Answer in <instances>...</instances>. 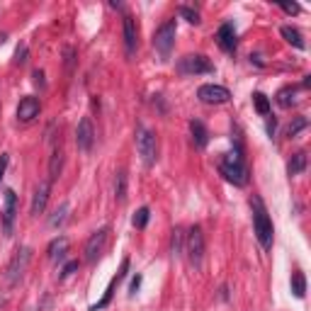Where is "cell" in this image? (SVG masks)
Segmentation results:
<instances>
[{"instance_id":"6","label":"cell","mask_w":311,"mask_h":311,"mask_svg":"<svg viewBox=\"0 0 311 311\" xmlns=\"http://www.w3.org/2000/svg\"><path fill=\"white\" fill-rule=\"evenodd\" d=\"M175 34H177L175 20H165L161 27L156 29L153 46H156V51H158L163 58H168V56H170V51H173V46H175Z\"/></svg>"},{"instance_id":"13","label":"cell","mask_w":311,"mask_h":311,"mask_svg":"<svg viewBox=\"0 0 311 311\" xmlns=\"http://www.w3.org/2000/svg\"><path fill=\"white\" fill-rule=\"evenodd\" d=\"M127 270H129V258H124V260H122V268H119V272H117V275L109 280V287L105 289V297L100 299L97 304H93V306H90V311H100V309H105V306H109V301H112V294H114L117 284H119L124 277H127Z\"/></svg>"},{"instance_id":"27","label":"cell","mask_w":311,"mask_h":311,"mask_svg":"<svg viewBox=\"0 0 311 311\" xmlns=\"http://www.w3.org/2000/svg\"><path fill=\"white\" fill-rule=\"evenodd\" d=\"M253 105H256L258 114H263V117L270 114V100H268L263 93H253Z\"/></svg>"},{"instance_id":"33","label":"cell","mask_w":311,"mask_h":311,"mask_svg":"<svg viewBox=\"0 0 311 311\" xmlns=\"http://www.w3.org/2000/svg\"><path fill=\"white\" fill-rule=\"evenodd\" d=\"M64 56H66V58H64V64H66V71H73V49H71V46H66V49H64Z\"/></svg>"},{"instance_id":"21","label":"cell","mask_w":311,"mask_h":311,"mask_svg":"<svg viewBox=\"0 0 311 311\" xmlns=\"http://www.w3.org/2000/svg\"><path fill=\"white\" fill-rule=\"evenodd\" d=\"M170 253L175 258H180L185 253V231L180 229V226L173 229V236H170Z\"/></svg>"},{"instance_id":"20","label":"cell","mask_w":311,"mask_h":311,"mask_svg":"<svg viewBox=\"0 0 311 311\" xmlns=\"http://www.w3.org/2000/svg\"><path fill=\"white\" fill-rule=\"evenodd\" d=\"M306 170V153L304 151H297L292 158H289V163H287V173L289 175H299V173H304Z\"/></svg>"},{"instance_id":"34","label":"cell","mask_w":311,"mask_h":311,"mask_svg":"<svg viewBox=\"0 0 311 311\" xmlns=\"http://www.w3.org/2000/svg\"><path fill=\"white\" fill-rule=\"evenodd\" d=\"M280 8H282V10H284V13H287V15H299V13H301V5H297V3H292V5H287V3H282Z\"/></svg>"},{"instance_id":"25","label":"cell","mask_w":311,"mask_h":311,"mask_svg":"<svg viewBox=\"0 0 311 311\" xmlns=\"http://www.w3.org/2000/svg\"><path fill=\"white\" fill-rule=\"evenodd\" d=\"M292 292H294V297L297 299H304L306 294V277H304V272H292Z\"/></svg>"},{"instance_id":"3","label":"cell","mask_w":311,"mask_h":311,"mask_svg":"<svg viewBox=\"0 0 311 311\" xmlns=\"http://www.w3.org/2000/svg\"><path fill=\"white\" fill-rule=\"evenodd\" d=\"M29 260H32V248L22 245L13 256V260L8 263V268H5V284H8V289H13V287L20 284V280L25 277V270H27Z\"/></svg>"},{"instance_id":"24","label":"cell","mask_w":311,"mask_h":311,"mask_svg":"<svg viewBox=\"0 0 311 311\" xmlns=\"http://www.w3.org/2000/svg\"><path fill=\"white\" fill-rule=\"evenodd\" d=\"M280 34H282L284 39L289 41L294 49H304V46H306V44H304V37H301V32L294 29V27H289V25H284V27L280 29Z\"/></svg>"},{"instance_id":"2","label":"cell","mask_w":311,"mask_h":311,"mask_svg":"<svg viewBox=\"0 0 311 311\" xmlns=\"http://www.w3.org/2000/svg\"><path fill=\"white\" fill-rule=\"evenodd\" d=\"M251 207H253V229H256L258 243L263 245L265 251H270L272 238H275V226H272V219L268 214V207H265V202L258 195H253Z\"/></svg>"},{"instance_id":"7","label":"cell","mask_w":311,"mask_h":311,"mask_svg":"<svg viewBox=\"0 0 311 311\" xmlns=\"http://www.w3.org/2000/svg\"><path fill=\"white\" fill-rule=\"evenodd\" d=\"M177 71L182 76H200V73H214V64L202 54H190L182 56L177 61Z\"/></svg>"},{"instance_id":"28","label":"cell","mask_w":311,"mask_h":311,"mask_svg":"<svg viewBox=\"0 0 311 311\" xmlns=\"http://www.w3.org/2000/svg\"><path fill=\"white\" fill-rule=\"evenodd\" d=\"M177 15H180L182 20H188L190 25H200V22H202V20H200V13L188 8V5H180V8H177Z\"/></svg>"},{"instance_id":"9","label":"cell","mask_w":311,"mask_h":311,"mask_svg":"<svg viewBox=\"0 0 311 311\" xmlns=\"http://www.w3.org/2000/svg\"><path fill=\"white\" fill-rule=\"evenodd\" d=\"M107 233L109 229L107 226H102V229H97L88 238V243H85V263H97V258L102 256V251H105V243H107Z\"/></svg>"},{"instance_id":"31","label":"cell","mask_w":311,"mask_h":311,"mask_svg":"<svg viewBox=\"0 0 311 311\" xmlns=\"http://www.w3.org/2000/svg\"><path fill=\"white\" fill-rule=\"evenodd\" d=\"M78 268H81V263H78V260H71V263H66V265H64V270L58 272V280H66V277H71V275L78 270Z\"/></svg>"},{"instance_id":"35","label":"cell","mask_w":311,"mask_h":311,"mask_svg":"<svg viewBox=\"0 0 311 311\" xmlns=\"http://www.w3.org/2000/svg\"><path fill=\"white\" fill-rule=\"evenodd\" d=\"M141 280H144L141 275H136L134 280H132V284H129V297H134L136 292H139V287H141Z\"/></svg>"},{"instance_id":"40","label":"cell","mask_w":311,"mask_h":311,"mask_svg":"<svg viewBox=\"0 0 311 311\" xmlns=\"http://www.w3.org/2000/svg\"><path fill=\"white\" fill-rule=\"evenodd\" d=\"M5 39H8V34H0V44H5Z\"/></svg>"},{"instance_id":"29","label":"cell","mask_w":311,"mask_h":311,"mask_svg":"<svg viewBox=\"0 0 311 311\" xmlns=\"http://www.w3.org/2000/svg\"><path fill=\"white\" fill-rule=\"evenodd\" d=\"M309 127V119L306 117H294L292 122H289V127H287V136H297L301 129H306Z\"/></svg>"},{"instance_id":"12","label":"cell","mask_w":311,"mask_h":311,"mask_svg":"<svg viewBox=\"0 0 311 311\" xmlns=\"http://www.w3.org/2000/svg\"><path fill=\"white\" fill-rule=\"evenodd\" d=\"M49 195H51V182H49V180H44V182H39V185L34 188V195H32V207H29V214H32V217H39V214H44L46 202H49Z\"/></svg>"},{"instance_id":"14","label":"cell","mask_w":311,"mask_h":311,"mask_svg":"<svg viewBox=\"0 0 311 311\" xmlns=\"http://www.w3.org/2000/svg\"><path fill=\"white\" fill-rule=\"evenodd\" d=\"M39 100L34 97V95H27V97H22L20 100V105H17V119L20 122H32L37 114H39Z\"/></svg>"},{"instance_id":"38","label":"cell","mask_w":311,"mask_h":311,"mask_svg":"<svg viewBox=\"0 0 311 311\" xmlns=\"http://www.w3.org/2000/svg\"><path fill=\"white\" fill-rule=\"evenodd\" d=\"M32 78H34V85H39V88H44V85H46V81H44V71H39V68L32 73Z\"/></svg>"},{"instance_id":"18","label":"cell","mask_w":311,"mask_h":311,"mask_svg":"<svg viewBox=\"0 0 311 311\" xmlns=\"http://www.w3.org/2000/svg\"><path fill=\"white\" fill-rule=\"evenodd\" d=\"M190 134H192V141H195L197 149H207V144H209V132H207V127H204L200 119H192V122H190Z\"/></svg>"},{"instance_id":"8","label":"cell","mask_w":311,"mask_h":311,"mask_svg":"<svg viewBox=\"0 0 311 311\" xmlns=\"http://www.w3.org/2000/svg\"><path fill=\"white\" fill-rule=\"evenodd\" d=\"M197 97L202 100L204 105H226L231 100V93H229V88H224V85L209 83V85H202L197 90Z\"/></svg>"},{"instance_id":"37","label":"cell","mask_w":311,"mask_h":311,"mask_svg":"<svg viewBox=\"0 0 311 311\" xmlns=\"http://www.w3.org/2000/svg\"><path fill=\"white\" fill-rule=\"evenodd\" d=\"M275 129H277V119L275 117H268V124H265V132H268V136H275Z\"/></svg>"},{"instance_id":"11","label":"cell","mask_w":311,"mask_h":311,"mask_svg":"<svg viewBox=\"0 0 311 311\" xmlns=\"http://www.w3.org/2000/svg\"><path fill=\"white\" fill-rule=\"evenodd\" d=\"M95 144V127L90 122V117H83L78 127H76V146L81 151H90Z\"/></svg>"},{"instance_id":"4","label":"cell","mask_w":311,"mask_h":311,"mask_svg":"<svg viewBox=\"0 0 311 311\" xmlns=\"http://www.w3.org/2000/svg\"><path fill=\"white\" fill-rule=\"evenodd\" d=\"M136 151L141 156L144 165H153L156 158H158V141H156V134L146 129L144 124L136 127Z\"/></svg>"},{"instance_id":"30","label":"cell","mask_w":311,"mask_h":311,"mask_svg":"<svg viewBox=\"0 0 311 311\" xmlns=\"http://www.w3.org/2000/svg\"><path fill=\"white\" fill-rule=\"evenodd\" d=\"M149 219H151V212H149V207H141L139 212L134 214V219H132V224H134L136 229H146V224H149Z\"/></svg>"},{"instance_id":"39","label":"cell","mask_w":311,"mask_h":311,"mask_svg":"<svg viewBox=\"0 0 311 311\" xmlns=\"http://www.w3.org/2000/svg\"><path fill=\"white\" fill-rule=\"evenodd\" d=\"M109 8H114V10H124L122 3H117V0H109Z\"/></svg>"},{"instance_id":"22","label":"cell","mask_w":311,"mask_h":311,"mask_svg":"<svg viewBox=\"0 0 311 311\" xmlns=\"http://www.w3.org/2000/svg\"><path fill=\"white\" fill-rule=\"evenodd\" d=\"M294 97H297V88H292V85H287V88H282L280 93L275 95V100H277V105H280V107H282V109H289V107H292V105L297 102Z\"/></svg>"},{"instance_id":"17","label":"cell","mask_w":311,"mask_h":311,"mask_svg":"<svg viewBox=\"0 0 311 311\" xmlns=\"http://www.w3.org/2000/svg\"><path fill=\"white\" fill-rule=\"evenodd\" d=\"M68 245H71V241H68L66 236H56L54 241L49 243V248H46V253H49V260L51 263H58V260H64L68 253Z\"/></svg>"},{"instance_id":"32","label":"cell","mask_w":311,"mask_h":311,"mask_svg":"<svg viewBox=\"0 0 311 311\" xmlns=\"http://www.w3.org/2000/svg\"><path fill=\"white\" fill-rule=\"evenodd\" d=\"M15 64H17V66L27 64V44H20V46H17V51H15Z\"/></svg>"},{"instance_id":"26","label":"cell","mask_w":311,"mask_h":311,"mask_svg":"<svg viewBox=\"0 0 311 311\" xmlns=\"http://www.w3.org/2000/svg\"><path fill=\"white\" fill-rule=\"evenodd\" d=\"M114 200L119 204L127 200V173L124 170H119L117 177H114Z\"/></svg>"},{"instance_id":"19","label":"cell","mask_w":311,"mask_h":311,"mask_svg":"<svg viewBox=\"0 0 311 311\" xmlns=\"http://www.w3.org/2000/svg\"><path fill=\"white\" fill-rule=\"evenodd\" d=\"M68 212H71V204H68V202H61L54 209V214L49 217V226H51V229L64 226V224H66V219H68Z\"/></svg>"},{"instance_id":"5","label":"cell","mask_w":311,"mask_h":311,"mask_svg":"<svg viewBox=\"0 0 311 311\" xmlns=\"http://www.w3.org/2000/svg\"><path fill=\"white\" fill-rule=\"evenodd\" d=\"M185 253L190 258V265L195 270H200L204 263V233L200 226H192L185 233Z\"/></svg>"},{"instance_id":"16","label":"cell","mask_w":311,"mask_h":311,"mask_svg":"<svg viewBox=\"0 0 311 311\" xmlns=\"http://www.w3.org/2000/svg\"><path fill=\"white\" fill-rule=\"evenodd\" d=\"M122 27H124V46H127V56H134V51H136V22H134L132 15H124Z\"/></svg>"},{"instance_id":"1","label":"cell","mask_w":311,"mask_h":311,"mask_svg":"<svg viewBox=\"0 0 311 311\" xmlns=\"http://www.w3.org/2000/svg\"><path fill=\"white\" fill-rule=\"evenodd\" d=\"M219 170H221V175L226 177L229 182H233L236 188H245V185H248L251 173H248V168H245V163H243V149H241V144H236L233 151L224 153V158L219 163Z\"/></svg>"},{"instance_id":"10","label":"cell","mask_w":311,"mask_h":311,"mask_svg":"<svg viewBox=\"0 0 311 311\" xmlns=\"http://www.w3.org/2000/svg\"><path fill=\"white\" fill-rule=\"evenodd\" d=\"M15 219H17V195L13 190H5V207H3V233L13 236Z\"/></svg>"},{"instance_id":"23","label":"cell","mask_w":311,"mask_h":311,"mask_svg":"<svg viewBox=\"0 0 311 311\" xmlns=\"http://www.w3.org/2000/svg\"><path fill=\"white\" fill-rule=\"evenodd\" d=\"M61 168H64V151H61V149H54L51 158H49V182L61 175Z\"/></svg>"},{"instance_id":"15","label":"cell","mask_w":311,"mask_h":311,"mask_svg":"<svg viewBox=\"0 0 311 311\" xmlns=\"http://www.w3.org/2000/svg\"><path fill=\"white\" fill-rule=\"evenodd\" d=\"M217 44L219 49H224V51H233L236 49V29H233L231 22H224L217 29Z\"/></svg>"},{"instance_id":"36","label":"cell","mask_w":311,"mask_h":311,"mask_svg":"<svg viewBox=\"0 0 311 311\" xmlns=\"http://www.w3.org/2000/svg\"><path fill=\"white\" fill-rule=\"evenodd\" d=\"M8 163H10V156L8 153H0V180H3L5 170H8Z\"/></svg>"}]
</instances>
